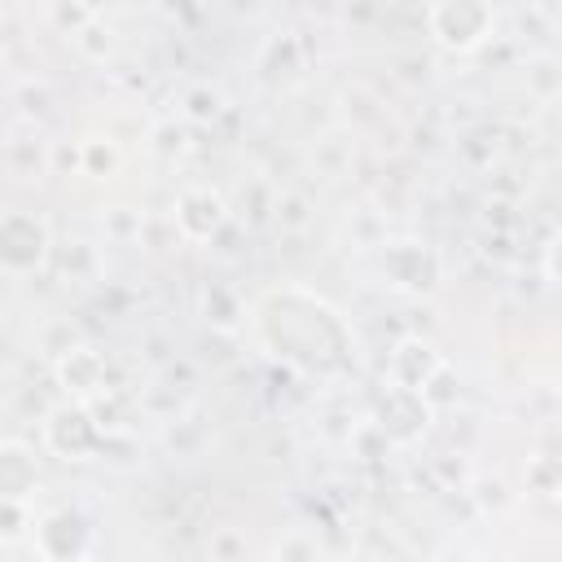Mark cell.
Wrapping results in <instances>:
<instances>
[{
  "instance_id": "277c9868",
  "label": "cell",
  "mask_w": 562,
  "mask_h": 562,
  "mask_svg": "<svg viewBox=\"0 0 562 562\" xmlns=\"http://www.w3.org/2000/svg\"><path fill=\"white\" fill-rule=\"evenodd\" d=\"M35 461L26 457V448L4 443L0 448V501H22L35 487Z\"/></svg>"
},
{
  "instance_id": "7a4b0ae2",
  "label": "cell",
  "mask_w": 562,
  "mask_h": 562,
  "mask_svg": "<svg viewBox=\"0 0 562 562\" xmlns=\"http://www.w3.org/2000/svg\"><path fill=\"white\" fill-rule=\"evenodd\" d=\"M48 250V228L35 215H4L0 220V268L4 272H35Z\"/></svg>"
},
{
  "instance_id": "6da1fadb",
  "label": "cell",
  "mask_w": 562,
  "mask_h": 562,
  "mask_svg": "<svg viewBox=\"0 0 562 562\" xmlns=\"http://www.w3.org/2000/svg\"><path fill=\"white\" fill-rule=\"evenodd\" d=\"M430 22V35L443 44V48H457V53H470L479 48L492 26H496V13L487 4H474V0H448V4H435L426 13Z\"/></svg>"
},
{
  "instance_id": "3957f363",
  "label": "cell",
  "mask_w": 562,
  "mask_h": 562,
  "mask_svg": "<svg viewBox=\"0 0 562 562\" xmlns=\"http://www.w3.org/2000/svg\"><path fill=\"white\" fill-rule=\"evenodd\" d=\"M176 220H180V228H184L189 237H211V233L220 228V220H224V202H220V193H211V189H189V193L180 198Z\"/></svg>"
}]
</instances>
